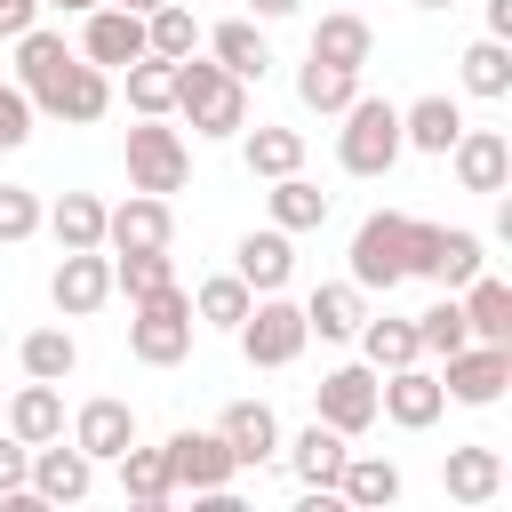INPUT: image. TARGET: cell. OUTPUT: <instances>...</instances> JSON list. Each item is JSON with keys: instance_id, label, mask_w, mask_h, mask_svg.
Returning a JSON list of instances; mask_svg holds the SVG:
<instances>
[{"instance_id": "obj_27", "label": "cell", "mask_w": 512, "mask_h": 512, "mask_svg": "<svg viewBox=\"0 0 512 512\" xmlns=\"http://www.w3.org/2000/svg\"><path fill=\"white\" fill-rule=\"evenodd\" d=\"M456 128H464V104L456 96H416V104H400V144L408 152H448L456 144Z\"/></svg>"}, {"instance_id": "obj_7", "label": "cell", "mask_w": 512, "mask_h": 512, "mask_svg": "<svg viewBox=\"0 0 512 512\" xmlns=\"http://www.w3.org/2000/svg\"><path fill=\"white\" fill-rule=\"evenodd\" d=\"M408 280V216L400 208H376V216H360V232H352V288H400Z\"/></svg>"}, {"instance_id": "obj_10", "label": "cell", "mask_w": 512, "mask_h": 512, "mask_svg": "<svg viewBox=\"0 0 512 512\" xmlns=\"http://www.w3.org/2000/svg\"><path fill=\"white\" fill-rule=\"evenodd\" d=\"M376 416H392L400 432H432L448 416V392H440V376L424 360H408V368H384L376 376Z\"/></svg>"}, {"instance_id": "obj_14", "label": "cell", "mask_w": 512, "mask_h": 512, "mask_svg": "<svg viewBox=\"0 0 512 512\" xmlns=\"http://www.w3.org/2000/svg\"><path fill=\"white\" fill-rule=\"evenodd\" d=\"M440 160L456 168L464 192H504V184H512V136H504V128H472V120H464Z\"/></svg>"}, {"instance_id": "obj_11", "label": "cell", "mask_w": 512, "mask_h": 512, "mask_svg": "<svg viewBox=\"0 0 512 512\" xmlns=\"http://www.w3.org/2000/svg\"><path fill=\"white\" fill-rule=\"evenodd\" d=\"M160 456H168L176 496H184V488H192V496H216V488H232V472H240V464H232V448H224L216 432H192V424H184V432H168V440H160Z\"/></svg>"}, {"instance_id": "obj_40", "label": "cell", "mask_w": 512, "mask_h": 512, "mask_svg": "<svg viewBox=\"0 0 512 512\" xmlns=\"http://www.w3.org/2000/svg\"><path fill=\"white\" fill-rule=\"evenodd\" d=\"M464 96H480V104L512 96V48L504 40H472L464 48Z\"/></svg>"}, {"instance_id": "obj_6", "label": "cell", "mask_w": 512, "mask_h": 512, "mask_svg": "<svg viewBox=\"0 0 512 512\" xmlns=\"http://www.w3.org/2000/svg\"><path fill=\"white\" fill-rule=\"evenodd\" d=\"M184 176H192V144H184V128H168V120H136L128 128V192H184Z\"/></svg>"}, {"instance_id": "obj_43", "label": "cell", "mask_w": 512, "mask_h": 512, "mask_svg": "<svg viewBox=\"0 0 512 512\" xmlns=\"http://www.w3.org/2000/svg\"><path fill=\"white\" fill-rule=\"evenodd\" d=\"M416 320V344L432 352V360H448L456 344H472V328H464V304H456V288L440 296V304H424V312H408Z\"/></svg>"}, {"instance_id": "obj_28", "label": "cell", "mask_w": 512, "mask_h": 512, "mask_svg": "<svg viewBox=\"0 0 512 512\" xmlns=\"http://www.w3.org/2000/svg\"><path fill=\"white\" fill-rule=\"evenodd\" d=\"M240 160H248V176H296L304 168V128H280V120H256V128H240Z\"/></svg>"}, {"instance_id": "obj_37", "label": "cell", "mask_w": 512, "mask_h": 512, "mask_svg": "<svg viewBox=\"0 0 512 512\" xmlns=\"http://www.w3.org/2000/svg\"><path fill=\"white\" fill-rule=\"evenodd\" d=\"M40 224L56 232V248H104V200L96 192H64L56 208H40Z\"/></svg>"}, {"instance_id": "obj_39", "label": "cell", "mask_w": 512, "mask_h": 512, "mask_svg": "<svg viewBox=\"0 0 512 512\" xmlns=\"http://www.w3.org/2000/svg\"><path fill=\"white\" fill-rule=\"evenodd\" d=\"M16 368H24V376H40V384H64V376L80 368V344H72V328H32V336L16 344Z\"/></svg>"}, {"instance_id": "obj_33", "label": "cell", "mask_w": 512, "mask_h": 512, "mask_svg": "<svg viewBox=\"0 0 512 512\" xmlns=\"http://www.w3.org/2000/svg\"><path fill=\"white\" fill-rule=\"evenodd\" d=\"M304 56H328V64H352V72H360V64L376 56V32H368V16L336 8V16L312 24V48H304Z\"/></svg>"}, {"instance_id": "obj_22", "label": "cell", "mask_w": 512, "mask_h": 512, "mask_svg": "<svg viewBox=\"0 0 512 512\" xmlns=\"http://www.w3.org/2000/svg\"><path fill=\"white\" fill-rule=\"evenodd\" d=\"M280 456H288V472H296L304 488H328V496H336V472H344L352 440H344L336 424H320V416H312V424H304L296 440H280Z\"/></svg>"}, {"instance_id": "obj_35", "label": "cell", "mask_w": 512, "mask_h": 512, "mask_svg": "<svg viewBox=\"0 0 512 512\" xmlns=\"http://www.w3.org/2000/svg\"><path fill=\"white\" fill-rule=\"evenodd\" d=\"M112 464H120V496H128V504L160 512V504L176 496V480H168V456H160V448H136V440H128Z\"/></svg>"}, {"instance_id": "obj_41", "label": "cell", "mask_w": 512, "mask_h": 512, "mask_svg": "<svg viewBox=\"0 0 512 512\" xmlns=\"http://www.w3.org/2000/svg\"><path fill=\"white\" fill-rule=\"evenodd\" d=\"M144 48H152V56H168V64H176V56H192V48H200L192 8H184V0H160V8L144 16Z\"/></svg>"}, {"instance_id": "obj_16", "label": "cell", "mask_w": 512, "mask_h": 512, "mask_svg": "<svg viewBox=\"0 0 512 512\" xmlns=\"http://www.w3.org/2000/svg\"><path fill=\"white\" fill-rule=\"evenodd\" d=\"M32 112L88 128V120H104V112H112V72H104V64H88V56H72V72H64V80H56V88H48Z\"/></svg>"}, {"instance_id": "obj_26", "label": "cell", "mask_w": 512, "mask_h": 512, "mask_svg": "<svg viewBox=\"0 0 512 512\" xmlns=\"http://www.w3.org/2000/svg\"><path fill=\"white\" fill-rule=\"evenodd\" d=\"M336 504H352V512H384V504H400V464L352 448L344 472H336Z\"/></svg>"}, {"instance_id": "obj_48", "label": "cell", "mask_w": 512, "mask_h": 512, "mask_svg": "<svg viewBox=\"0 0 512 512\" xmlns=\"http://www.w3.org/2000/svg\"><path fill=\"white\" fill-rule=\"evenodd\" d=\"M296 8H304V0H248V16H256V24H280V16H296Z\"/></svg>"}, {"instance_id": "obj_17", "label": "cell", "mask_w": 512, "mask_h": 512, "mask_svg": "<svg viewBox=\"0 0 512 512\" xmlns=\"http://www.w3.org/2000/svg\"><path fill=\"white\" fill-rule=\"evenodd\" d=\"M80 56L88 64H104V72H120V64H136L144 56V16H128V8H88L80 16Z\"/></svg>"}, {"instance_id": "obj_2", "label": "cell", "mask_w": 512, "mask_h": 512, "mask_svg": "<svg viewBox=\"0 0 512 512\" xmlns=\"http://www.w3.org/2000/svg\"><path fill=\"white\" fill-rule=\"evenodd\" d=\"M336 120H344L336 128V168L344 176H392V160L408 152L400 144V104L392 96H352Z\"/></svg>"}, {"instance_id": "obj_19", "label": "cell", "mask_w": 512, "mask_h": 512, "mask_svg": "<svg viewBox=\"0 0 512 512\" xmlns=\"http://www.w3.org/2000/svg\"><path fill=\"white\" fill-rule=\"evenodd\" d=\"M232 272H240L256 296L288 288V272H296V232H280V224H264V232H240V248H232Z\"/></svg>"}, {"instance_id": "obj_34", "label": "cell", "mask_w": 512, "mask_h": 512, "mask_svg": "<svg viewBox=\"0 0 512 512\" xmlns=\"http://www.w3.org/2000/svg\"><path fill=\"white\" fill-rule=\"evenodd\" d=\"M120 72H128V112H136V120H168V112H176V64H168V56L144 48V56L120 64Z\"/></svg>"}, {"instance_id": "obj_5", "label": "cell", "mask_w": 512, "mask_h": 512, "mask_svg": "<svg viewBox=\"0 0 512 512\" xmlns=\"http://www.w3.org/2000/svg\"><path fill=\"white\" fill-rule=\"evenodd\" d=\"M232 336H240V360H248V368H288V360L312 344L304 304H288L280 288H272V296H256V304H248V320H240Z\"/></svg>"}, {"instance_id": "obj_42", "label": "cell", "mask_w": 512, "mask_h": 512, "mask_svg": "<svg viewBox=\"0 0 512 512\" xmlns=\"http://www.w3.org/2000/svg\"><path fill=\"white\" fill-rule=\"evenodd\" d=\"M176 280V264H168V248H128V256H112V296H152V288H168Z\"/></svg>"}, {"instance_id": "obj_13", "label": "cell", "mask_w": 512, "mask_h": 512, "mask_svg": "<svg viewBox=\"0 0 512 512\" xmlns=\"http://www.w3.org/2000/svg\"><path fill=\"white\" fill-rule=\"evenodd\" d=\"M24 488H32V504H80V496L96 488V456H80V448L56 432V440H40V448H32Z\"/></svg>"}, {"instance_id": "obj_38", "label": "cell", "mask_w": 512, "mask_h": 512, "mask_svg": "<svg viewBox=\"0 0 512 512\" xmlns=\"http://www.w3.org/2000/svg\"><path fill=\"white\" fill-rule=\"evenodd\" d=\"M248 304H256V288H248L240 272H208V280L192 288V320H200V328H240Z\"/></svg>"}, {"instance_id": "obj_45", "label": "cell", "mask_w": 512, "mask_h": 512, "mask_svg": "<svg viewBox=\"0 0 512 512\" xmlns=\"http://www.w3.org/2000/svg\"><path fill=\"white\" fill-rule=\"evenodd\" d=\"M32 96L16 88V80H0V152H16V144H32Z\"/></svg>"}, {"instance_id": "obj_30", "label": "cell", "mask_w": 512, "mask_h": 512, "mask_svg": "<svg viewBox=\"0 0 512 512\" xmlns=\"http://www.w3.org/2000/svg\"><path fill=\"white\" fill-rule=\"evenodd\" d=\"M352 336H360V360H368L376 376H384V368H408V360H424V344H416V320H408V312H368Z\"/></svg>"}, {"instance_id": "obj_12", "label": "cell", "mask_w": 512, "mask_h": 512, "mask_svg": "<svg viewBox=\"0 0 512 512\" xmlns=\"http://www.w3.org/2000/svg\"><path fill=\"white\" fill-rule=\"evenodd\" d=\"M48 304H56L64 320L104 312V304H112V256H104V248H64V264L48 272Z\"/></svg>"}, {"instance_id": "obj_44", "label": "cell", "mask_w": 512, "mask_h": 512, "mask_svg": "<svg viewBox=\"0 0 512 512\" xmlns=\"http://www.w3.org/2000/svg\"><path fill=\"white\" fill-rule=\"evenodd\" d=\"M40 232V192L32 184H0V240L16 248V240H32Z\"/></svg>"}, {"instance_id": "obj_24", "label": "cell", "mask_w": 512, "mask_h": 512, "mask_svg": "<svg viewBox=\"0 0 512 512\" xmlns=\"http://www.w3.org/2000/svg\"><path fill=\"white\" fill-rule=\"evenodd\" d=\"M208 56H216L232 80H264V72H272V40H264L256 16H224V24L208 32Z\"/></svg>"}, {"instance_id": "obj_49", "label": "cell", "mask_w": 512, "mask_h": 512, "mask_svg": "<svg viewBox=\"0 0 512 512\" xmlns=\"http://www.w3.org/2000/svg\"><path fill=\"white\" fill-rule=\"evenodd\" d=\"M488 40H512V0H488Z\"/></svg>"}, {"instance_id": "obj_25", "label": "cell", "mask_w": 512, "mask_h": 512, "mask_svg": "<svg viewBox=\"0 0 512 512\" xmlns=\"http://www.w3.org/2000/svg\"><path fill=\"white\" fill-rule=\"evenodd\" d=\"M456 304H464V328H472L480 344H512V288H504L488 264L456 288Z\"/></svg>"}, {"instance_id": "obj_21", "label": "cell", "mask_w": 512, "mask_h": 512, "mask_svg": "<svg viewBox=\"0 0 512 512\" xmlns=\"http://www.w3.org/2000/svg\"><path fill=\"white\" fill-rule=\"evenodd\" d=\"M216 440L232 448L240 472H248V464H272V456H280V416H272L264 400H232V408L216 416Z\"/></svg>"}, {"instance_id": "obj_18", "label": "cell", "mask_w": 512, "mask_h": 512, "mask_svg": "<svg viewBox=\"0 0 512 512\" xmlns=\"http://www.w3.org/2000/svg\"><path fill=\"white\" fill-rule=\"evenodd\" d=\"M440 488H448V504H496V496H504V448H488V440L448 448Z\"/></svg>"}, {"instance_id": "obj_1", "label": "cell", "mask_w": 512, "mask_h": 512, "mask_svg": "<svg viewBox=\"0 0 512 512\" xmlns=\"http://www.w3.org/2000/svg\"><path fill=\"white\" fill-rule=\"evenodd\" d=\"M176 112L192 120V136L224 144L248 128V80H232L216 56H176Z\"/></svg>"}, {"instance_id": "obj_51", "label": "cell", "mask_w": 512, "mask_h": 512, "mask_svg": "<svg viewBox=\"0 0 512 512\" xmlns=\"http://www.w3.org/2000/svg\"><path fill=\"white\" fill-rule=\"evenodd\" d=\"M112 8H128V16H152V8H160V0H112Z\"/></svg>"}, {"instance_id": "obj_52", "label": "cell", "mask_w": 512, "mask_h": 512, "mask_svg": "<svg viewBox=\"0 0 512 512\" xmlns=\"http://www.w3.org/2000/svg\"><path fill=\"white\" fill-rule=\"evenodd\" d=\"M416 8H456V0H416Z\"/></svg>"}, {"instance_id": "obj_3", "label": "cell", "mask_w": 512, "mask_h": 512, "mask_svg": "<svg viewBox=\"0 0 512 512\" xmlns=\"http://www.w3.org/2000/svg\"><path fill=\"white\" fill-rule=\"evenodd\" d=\"M192 336H200V320H192V288H152V296H136L128 304V352L144 360V368H176L184 352H192Z\"/></svg>"}, {"instance_id": "obj_4", "label": "cell", "mask_w": 512, "mask_h": 512, "mask_svg": "<svg viewBox=\"0 0 512 512\" xmlns=\"http://www.w3.org/2000/svg\"><path fill=\"white\" fill-rule=\"evenodd\" d=\"M480 264H488V240L472 224H424V216H408V280L464 288Z\"/></svg>"}, {"instance_id": "obj_50", "label": "cell", "mask_w": 512, "mask_h": 512, "mask_svg": "<svg viewBox=\"0 0 512 512\" xmlns=\"http://www.w3.org/2000/svg\"><path fill=\"white\" fill-rule=\"evenodd\" d=\"M40 8H64V16H88V8H104V0H40Z\"/></svg>"}, {"instance_id": "obj_23", "label": "cell", "mask_w": 512, "mask_h": 512, "mask_svg": "<svg viewBox=\"0 0 512 512\" xmlns=\"http://www.w3.org/2000/svg\"><path fill=\"white\" fill-rule=\"evenodd\" d=\"M64 72H72V48H64V32H48V24L16 32V72H8V80H16V88H24L32 104H40V96H48V88H56Z\"/></svg>"}, {"instance_id": "obj_20", "label": "cell", "mask_w": 512, "mask_h": 512, "mask_svg": "<svg viewBox=\"0 0 512 512\" xmlns=\"http://www.w3.org/2000/svg\"><path fill=\"white\" fill-rule=\"evenodd\" d=\"M128 440H136V408H128V400H112V392L80 400V416H72V448H80V456L112 464V456H120Z\"/></svg>"}, {"instance_id": "obj_29", "label": "cell", "mask_w": 512, "mask_h": 512, "mask_svg": "<svg viewBox=\"0 0 512 512\" xmlns=\"http://www.w3.org/2000/svg\"><path fill=\"white\" fill-rule=\"evenodd\" d=\"M360 320H368V288H352V280H320V288L304 296V328L328 336V344H344Z\"/></svg>"}, {"instance_id": "obj_8", "label": "cell", "mask_w": 512, "mask_h": 512, "mask_svg": "<svg viewBox=\"0 0 512 512\" xmlns=\"http://www.w3.org/2000/svg\"><path fill=\"white\" fill-rule=\"evenodd\" d=\"M504 384H512V344H456L448 352V368H440V392L456 400V408H496L504 400Z\"/></svg>"}, {"instance_id": "obj_32", "label": "cell", "mask_w": 512, "mask_h": 512, "mask_svg": "<svg viewBox=\"0 0 512 512\" xmlns=\"http://www.w3.org/2000/svg\"><path fill=\"white\" fill-rule=\"evenodd\" d=\"M8 432H16L24 448L56 440V432H64V392H56V384H40V376H24V392L8 400Z\"/></svg>"}, {"instance_id": "obj_9", "label": "cell", "mask_w": 512, "mask_h": 512, "mask_svg": "<svg viewBox=\"0 0 512 512\" xmlns=\"http://www.w3.org/2000/svg\"><path fill=\"white\" fill-rule=\"evenodd\" d=\"M312 416H320V424H336L344 440H360V432L376 424V368H368V360L328 368V376L312 384Z\"/></svg>"}, {"instance_id": "obj_36", "label": "cell", "mask_w": 512, "mask_h": 512, "mask_svg": "<svg viewBox=\"0 0 512 512\" xmlns=\"http://www.w3.org/2000/svg\"><path fill=\"white\" fill-rule=\"evenodd\" d=\"M272 224L280 232H320L328 224V192L296 168V176H272Z\"/></svg>"}, {"instance_id": "obj_31", "label": "cell", "mask_w": 512, "mask_h": 512, "mask_svg": "<svg viewBox=\"0 0 512 512\" xmlns=\"http://www.w3.org/2000/svg\"><path fill=\"white\" fill-rule=\"evenodd\" d=\"M352 96H360V72H352V64H328V56H304V64H296V104H304V112H328V120H336Z\"/></svg>"}, {"instance_id": "obj_47", "label": "cell", "mask_w": 512, "mask_h": 512, "mask_svg": "<svg viewBox=\"0 0 512 512\" xmlns=\"http://www.w3.org/2000/svg\"><path fill=\"white\" fill-rule=\"evenodd\" d=\"M32 24H40V0H0V40H16Z\"/></svg>"}, {"instance_id": "obj_15", "label": "cell", "mask_w": 512, "mask_h": 512, "mask_svg": "<svg viewBox=\"0 0 512 512\" xmlns=\"http://www.w3.org/2000/svg\"><path fill=\"white\" fill-rule=\"evenodd\" d=\"M176 240V208L160 192H128L120 208H104V248L128 256V248H168Z\"/></svg>"}, {"instance_id": "obj_46", "label": "cell", "mask_w": 512, "mask_h": 512, "mask_svg": "<svg viewBox=\"0 0 512 512\" xmlns=\"http://www.w3.org/2000/svg\"><path fill=\"white\" fill-rule=\"evenodd\" d=\"M24 464H32V448H24L16 432H8V440H0V504H16V496H32V488H24Z\"/></svg>"}]
</instances>
